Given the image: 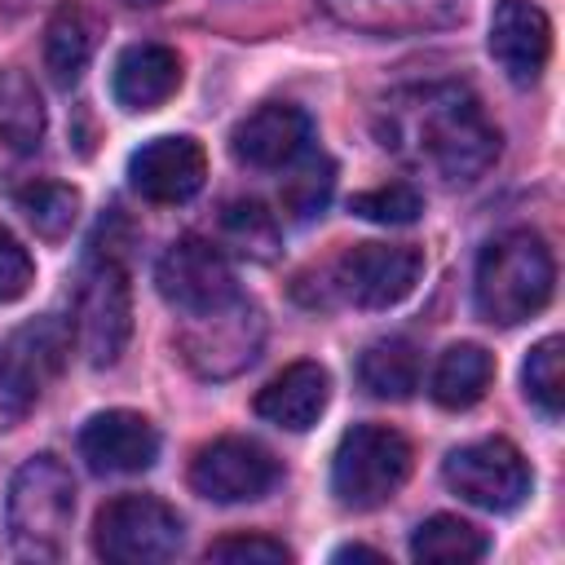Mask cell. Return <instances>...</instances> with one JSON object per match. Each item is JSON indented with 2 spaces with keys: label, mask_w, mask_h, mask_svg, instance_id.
I'll list each match as a JSON object with an SVG mask.
<instances>
[{
  "label": "cell",
  "mask_w": 565,
  "mask_h": 565,
  "mask_svg": "<svg viewBox=\"0 0 565 565\" xmlns=\"http://www.w3.org/2000/svg\"><path fill=\"white\" fill-rule=\"evenodd\" d=\"M490 57L499 62V71L530 88L547 57H552V22L539 4L530 0H499L490 13Z\"/></svg>",
  "instance_id": "16"
},
{
  "label": "cell",
  "mask_w": 565,
  "mask_h": 565,
  "mask_svg": "<svg viewBox=\"0 0 565 565\" xmlns=\"http://www.w3.org/2000/svg\"><path fill=\"white\" fill-rule=\"evenodd\" d=\"M561 353H565V340L561 335H543L525 366H521V384H525V397L547 415L556 419L561 406H565V371H561Z\"/></svg>",
  "instance_id": "26"
},
{
  "label": "cell",
  "mask_w": 565,
  "mask_h": 565,
  "mask_svg": "<svg viewBox=\"0 0 565 565\" xmlns=\"http://www.w3.org/2000/svg\"><path fill=\"white\" fill-rule=\"evenodd\" d=\"M415 450L388 424H353L331 455V494L340 508L371 512L388 503L411 477Z\"/></svg>",
  "instance_id": "4"
},
{
  "label": "cell",
  "mask_w": 565,
  "mask_h": 565,
  "mask_svg": "<svg viewBox=\"0 0 565 565\" xmlns=\"http://www.w3.org/2000/svg\"><path fill=\"white\" fill-rule=\"evenodd\" d=\"M331 402V375L318 362H291L287 371H278L260 393H256V415L274 428L287 433H305L322 419Z\"/></svg>",
  "instance_id": "18"
},
{
  "label": "cell",
  "mask_w": 565,
  "mask_h": 565,
  "mask_svg": "<svg viewBox=\"0 0 565 565\" xmlns=\"http://www.w3.org/2000/svg\"><path fill=\"white\" fill-rule=\"evenodd\" d=\"M207 561H225V565H282V561H291V547L269 539V534H230V539H216L207 547Z\"/></svg>",
  "instance_id": "28"
},
{
  "label": "cell",
  "mask_w": 565,
  "mask_h": 565,
  "mask_svg": "<svg viewBox=\"0 0 565 565\" xmlns=\"http://www.w3.org/2000/svg\"><path fill=\"white\" fill-rule=\"evenodd\" d=\"M181 88V57L177 49L168 44H128L119 57H115V71H110V93L124 110L141 115V110H154L163 106L172 93Z\"/></svg>",
  "instance_id": "19"
},
{
  "label": "cell",
  "mask_w": 565,
  "mask_h": 565,
  "mask_svg": "<svg viewBox=\"0 0 565 565\" xmlns=\"http://www.w3.org/2000/svg\"><path fill=\"white\" fill-rule=\"evenodd\" d=\"M490 380H494V358L481 344L463 340V344H450L437 358L433 380H428V393L446 411H468V406H477L486 397Z\"/></svg>",
  "instance_id": "20"
},
{
  "label": "cell",
  "mask_w": 565,
  "mask_h": 565,
  "mask_svg": "<svg viewBox=\"0 0 565 565\" xmlns=\"http://www.w3.org/2000/svg\"><path fill=\"white\" fill-rule=\"evenodd\" d=\"M71 353V327L62 318H31L0 344V424L22 419Z\"/></svg>",
  "instance_id": "7"
},
{
  "label": "cell",
  "mask_w": 565,
  "mask_h": 565,
  "mask_svg": "<svg viewBox=\"0 0 565 565\" xmlns=\"http://www.w3.org/2000/svg\"><path fill=\"white\" fill-rule=\"evenodd\" d=\"M265 344V313L247 296H230L216 309L185 313V327L177 331L181 362L203 380H230L256 362Z\"/></svg>",
  "instance_id": "5"
},
{
  "label": "cell",
  "mask_w": 565,
  "mask_h": 565,
  "mask_svg": "<svg viewBox=\"0 0 565 565\" xmlns=\"http://www.w3.org/2000/svg\"><path fill=\"white\" fill-rule=\"evenodd\" d=\"M79 455L93 472H146L159 459V428L137 411H97L79 428Z\"/></svg>",
  "instance_id": "17"
},
{
  "label": "cell",
  "mask_w": 565,
  "mask_h": 565,
  "mask_svg": "<svg viewBox=\"0 0 565 565\" xmlns=\"http://www.w3.org/2000/svg\"><path fill=\"white\" fill-rule=\"evenodd\" d=\"M97 49V18L79 4H62L44 26V66L57 84H75Z\"/></svg>",
  "instance_id": "21"
},
{
  "label": "cell",
  "mask_w": 565,
  "mask_h": 565,
  "mask_svg": "<svg viewBox=\"0 0 565 565\" xmlns=\"http://www.w3.org/2000/svg\"><path fill=\"white\" fill-rule=\"evenodd\" d=\"M44 132V110L35 88L13 71L0 79V141H9L13 150H35Z\"/></svg>",
  "instance_id": "25"
},
{
  "label": "cell",
  "mask_w": 565,
  "mask_h": 565,
  "mask_svg": "<svg viewBox=\"0 0 565 565\" xmlns=\"http://www.w3.org/2000/svg\"><path fill=\"white\" fill-rule=\"evenodd\" d=\"M71 516H75V481L71 468L57 455H31L13 481H9V499H4V530L9 543L18 547V556L26 561H57L71 534Z\"/></svg>",
  "instance_id": "3"
},
{
  "label": "cell",
  "mask_w": 565,
  "mask_h": 565,
  "mask_svg": "<svg viewBox=\"0 0 565 565\" xmlns=\"http://www.w3.org/2000/svg\"><path fill=\"white\" fill-rule=\"evenodd\" d=\"M31 282H35V260H31V252L22 247V238H18L9 225H0V305L22 300V296L31 291Z\"/></svg>",
  "instance_id": "29"
},
{
  "label": "cell",
  "mask_w": 565,
  "mask_h": 565,
  "mask_svg": "<svg viewBox=\"0 0 565 565\" xmlns=\"http://www.w3.org/2000/svg\"><path fill=\"white\" fill-rule=\"evenodd\" d=\"M181 539L185 530L177 508L154 494H115L93 521V552L115 565H159L177 556Z\"/></svg>",
  "instance_id": "6"
},
{
  "label": "cell",
  "mask_w": 565,
  "mask_h": 565,
  "mask_svg": "<svg viewBox=\"0 0 565 565\" xmlns=\"http://www.w3.org/2000/svg\"><path fill=\"white\" fill-rule=\"evenodd\" d=\"M75 335L88 358V366H115L132 335V291L128 274L115 256H97L79 287L75 309Z\"/></svg>",
  "instance_id": "10"
},
{
  "label": "cell",
  "mask_w": 565,
  "mask_h": 565,
  "mask_svg": "<svg viewBox=\"0 0 565 565\" xmlns=\"http://www.w3.org/2000/svg\"><path fill=\"white\" fill-rule=\"evenodd\" d=\"M154 287L177 313H203V309H216L230 296H238L225 252L199 234L168 243V252L154 265Z\"/></svg>",
  "instance_id": "11"
},
{
  "label": "cell",
  "mask_w": 565,
  "mask_h": 565,
  "mask_svg": "<svg viewBox=\"0 0 565 565\" xmlns=\"http://www.w3.org/2000/svg\"><path fill=\"white\" fill-rule=\"evenodd\" d=\"M278 477H282L278 459L260 441H252V437H216L190 463L194 494H203L212 503H252V499H265L278 486Z\"/></svg>",
  "instance_id": "12"
},
{
  "label": "cell",
  "mask_w": 565,
  "mask_h": 565,
  "mask_svg": "<svg viewBox=\"0 0 565 565\" xmlns=\"http://www.w3.org/2000/svg\"><path fill=\"white\" fill-rule=\"evenodd\" d=\"M335 561H384V552L362 547V543H349V547H340V552H335Z\"/></svg>",
  "instance_id": "32"
},
{
  "label": "cell",
  "mask_w": 565,
  "mask_h": 565,
  "mask_svg": "<svg viewBox=\"0 0 565 565\" xmlns=\"http://www.w3.org/2000/svg\"><path fill=\"white\" fill-rule=\"evenodd\" d=\"M441 477L463 503L486 512H512L534 490V472L508 437H481V441L455 446L441 463Z\"/></svg>",
  "instance_id": "9"
},
{
  "label": "cell",
  "mask_w": 565,
  "mask_h": 565,
  "mask_svg": "<svg viewBox=\"0 0 565 565\" xmlns=\"http://www.w3.org/2000/svg\"><path fill=\"white\" fill-rule=\"evenodd\" d=\"M327 194H331V163H309V168H300V172L291 177L282 203H287L291 216L309 221V216H318V212L327 207Z\"/></svg>",
  "instance_id": "30"
},
{
  "label": "cell",
  "mask_w": 565,
  "mask_h": 565,
  "mask_svg": "<svg viewBox=\"0 0 565 565\" xmlns=\"http://www.w3.org/2000/svg\"><path fill=\"white\" fill-rule=\"evenodd\" d=\"M322 9L340 26L380 40L450 31L468 18V0H322Z\"/></svg>",
  "instance_id": "14"
},
{
  "label": "cell",
  "mask_w": 565,
  "mask_h": 565,
  "mask_svg": "<svg viewBox=\"0 0 565 565\" xmlns=\"http://www.w3.org/2000/svg\"><path fill=\"white\" fill-rule=\"evenodd\" d=\"M309 141H313V124L291 102H265L252 115H243L230 132L234 159L247 168H260V172L296 163L309 150Z\"/></svg>",
  "instance_id": "15"
},
{
  "label": "cell",
  "mask_w": 565,
  "mask_h": 565,
  "mask_svg": "<svg viewBox=\"0 0 565 565\" xmlns=\"http://www.w3.org/2000/svg\"><path fill=\"white\" fill-rule=\"evenodd\" d=\"M128 181L150 203H185L207 181V154L194 137H150L128 159Z\"/></svg>",
  "instance_id": "13"
},
{
  "label": "cell",
  "mask_w": 565,
  "mask_h": 565,
  "mask_svg": "<svg viewBox=\"0 0 565 565\" xmlns=\"http://www.w3.org/2000/svg\"><path fill=\"white\" fill-rule=\"evenodd\" d=\"M419 274L424 252L411 243H353L331 260L327 287L353 309H388L415 291Z\"/></svg>",
  "instance_id": "8"
},
{
  "label": "cell",
  "mask_w": 565,
  "mask_h": 565,
  "mask_svg": "<svg viewBox=\"0 0 565 565\" xmlns=\"http://www.w3.org/2000/svg\"><path fill=\"white\" fill-rule=\"evenodd\" d=\"M349 212L362 216V221H375V225H411L424 212V194L415 185H406V181H388V185L353 194Z\"/></svg>",
  "instance_id": "27"
},
{
  "label": "cell",
  "mask_w": 565,
  "mask_h": 565,
  "mask_svg": "<svg viewBox=\"0 0 565 565\" xmlns=\"http://www.w3.org/2000/svg\"><path fill=\"white\" fill-rule=\"evenodd\" d=\"M358 384L380 402H406L419 388V353L411 340H375L358 358Z\"/></svg>",
  "instance_id": "22"
},
{
  "label": "cell",
  "mask_w": 565,
  "mask_h": 565,
  "mask_svg": "<svg viewBox=\"0 0 565 565\" xmlns=\"http://www.w3.org/2000/svg\"><path fill=\"white\" fill-rule=\"evenodd\" d=\"M486 552H490L486 530H477L472 521L450 516V512H437V516L419 521L415 534H411V556H415V561L463 565V561H481Z\"/></svg>",
  "instance_id": "23"
},
{
  "label": "cell",
  "mask_w": 565,
  "mask_h": 565,
  "mask_svg": "<svg viewBox=\"0 0 565 565\" xmlns=\"http://www.w3.org/2000/svg\"><path fill=\"white\" fill-rule=\"evenodd\" d=\"M552 287H556V260L543 234L508 230L490 238L477 256L472 305L490 327H516L552 300Z\"/></svg>",
  "instance_id": "2"
},
{
  "label": "cell",
  "mask_w": 565,
  "mask_h": 565,
  "mask_svg": "<svg viewBox=\"0 0 565 565\" xmlns=\"http://www.w3.org/2000/svg\"><path fill=\"white\" fill-rule=\"evenodd\" d=\"M225 230L243 243V252H256V256H269L278 230L269 221V212L260 203H230L225 207Z\"/></svg>",
  "instance_id": "31"
},
{
  "label": "cell",
  "mask_w": 565,
  "mask_h": 565,
  "mask_svg": "<svg viewBox=\"0 0 565 565\" xmlns=\"http://www.w3.org/2000/svg\"><path fill=\"white\" fill-rule=\"evenodd\" d=\"M124 4H132V9H159L163 0H124Z\"/></svg>",
  "instance_id": "33"
},
{
  "label": "cell",
  "mask_w": 565,
  "mask_h": 565,
  "mask_svg": "<svg viewBox=\"0 0 565 565\" xmlns=\"http://www.w3.org/2000/svg\"><path fill=\"white\" fill-rule=\"evenodd\" d=\"M380 146L446 185L477 181L499 159V128L463 84H411L375 115Z\"/></svg>",
  "instance_id": "1"
},
{
  "label": "cell",
  "mask_w": 565,
  "mask_h": 565,
  "mask_svg": "<svg viewBox=\"0 0 565 565\" xmlns=\"http://www.w3.org/2000/svg\"><path fill=\"white\" fill-rule=\"evenodd\" d=\"M18 212L31 221L40 238H66L79 216V190L62 181H31L18 190Z\"/></svg>",
  "instance_id": "24"
}]
</instances>
